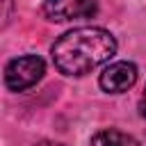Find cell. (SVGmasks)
<instances>
[{"instance_id": "obj_2", "label": "cell", "mask_w": 146, "mask_h": 146, "mask_svg": "<svg viewBox=\"0 0 146 146\" xmlns=\"http://www.w3.org/2000/svg\"><path fill=\"white\" fill-rule=\"evenodd\" d=\"M46 73V64L39 55H23L5 66V84L11 91H25L34 87Z\"/></svg>"}, {"instance_id": "obj_1", "label": "cell", "mask_w": 146, "mask_h": 146, "mask_svg": "<svg viewBox=\"0 0 146 146\" xmlns=\"http://www.w3.org/2000/svg\"><path fill=\"white\" fill-rule=\"evenodd\" d=\"M116 52V39L103 27H75L52 43V62L64 75H84L110 62Z\"/></svg>"}, {"instance_id": "obj_7", "label": "cell", "mask_w": 146, "mask_h": 146, "mask_svg": "<svg viewBox=\"0 0 146 146\" xmlns=\"http://www.w3.org/2000/svg\"><path fill=\"white\" fill-rule=\"evenodd\" d=\"M141 114L146 116V89H144V96H141Z\"/></svg>"}, {"instance_id": "obj_4", "label": "cell", "mask_w": 146, "mask_h": 146, "mask_svg": "<svg viewBox=\"0 0 146 146\" xmlns=\"http://www.w3.org/2000/svg\"><path fill=\"white\" fill-rule=\"evenodd\" d=\"M98 82L107 94H123L137 82V66L132 62H112L103 68Z\"/></svg>"}, {"instance_id": "obj_6", "label": "cell", "mask_w": 146, "mask_h": 146, "mask_svg": "<svg viewBox=\"0 0 146 146\" xmlns=\"http://www.w3.org/2000/svg\"><path fill=\"white\" fill-rule=\"evenodd\" d=\"M34 146H66V144H59V141H39Z\"/></svg>"}, {"instance_id": "obj_3", "label": "cell", "mask_w": 146, "mask_h": 146, "mask_svg": "<svg viewBox=\"0 0 146 146\" xmlns=\"http://www.w3.org/2000/svg\"><path fill=\"white\" fill-rule=\"evenodd\" d=\"M98 9V0H46L43 14L50 21H73V18H89Z\"/></svg>"}, {"instance_id": "obj_5", "label": "cell", "mask_w": 146, "mask_h": 146, "mask_svg": "<svg viewBox=\"0 0 146 146\" xmlns=\"http://www.w3.org/2000/svg\"><path fill=\"white\" fill-rule=\"evenodd\" d=\"M91 146H139V141L128 132H121L116 128H105L91 137Z\"/></svg>"}]
</instances>
